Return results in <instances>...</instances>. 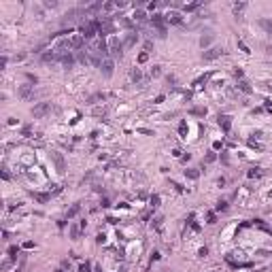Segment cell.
<instances>
[{
    "label": "cell",
    "instance_id": "obj_1",
    "mask_svg": "<svg viewBox=\"0 0 272 272\" xmlns=\"http://www.w3.org/2000/svg\"><path fill=\"white\" fill-rule=\"evenodd\" d=\"M151 21V26H153L155 30H157V36L160 38H166L168 36V26H166V17L162 15V13H155L153 17L149 19Z\"/></svg>",
    "mask_w": 272,
    "mask_h": 272
},
{
    "label": "cell",
    "instance_id": "obj_2",
    "mask_svg": "<svg viewBox=\"0 0 272 272\" xmlns=\"http://www.w3.org/2000/svg\"><path fill=\"white\" fill-rule=\"evenodd\" d=\"M51 102H38V104H34L32 107V117L34 119H43V117H47L49 113H51Z\"/></svg>",
    "mask_w": 272,
    "mask_h": 272
},
{
    "label": "cell",
    "instance_id": "obj_3",
    "mask_svg": "<svg viewBox=\"0 0 272 272\" xmlns=\"http://www.w3.org/2000/svg\"><path fill=\"white\" fill-rule=\"evenodd\" d=\"M49 157H51V162L55 164V170H58L60 174H64V172H66V160H64V155L60 153V151H51Z\"/></svg>",
    "mask_w": 272,
    "mask_h": 272
},
{
    "label": "cell",
    "instance_id": "obj_4",
    "mask_svg": "<svg viewBox=\"0 0 272 272\" xmlns=\"http://www.w3.org/2000/svg\"><path fill=\"white\" fill-rule=\"evenodd\" d=\"M17 96L24 100V102H28V100H32L34 98V85H30V83H24V85H19L17 87Z\"/></svg>",
    "mask_w": 272,
    "mask_h": 272
},
{
    "label": "cell",
    "instance_id": "obj_5",
    "mask_svg": "<svg viewBox=\"0 0 272 272\" xmlns=\"http://www.w3.org/2000/svg\"><path fill=\"white\" fill-rule=\"evenodd\" d=\"M123 43L119 41V38H111V43H108V53L113 55V58H121L123 55Z\"/></svg>",
    "mask_w": 272,
    "mask_h": 272
},
{
    "label": "cell",
    "instance_id": "obj_6",
    "mask_svg": "<svg viewBox=\"0 0 272 272\" xmlns=\"http://www.w3.org/2000/svg\"><path fill=\"white\" fill-rule=\"evenodd\" d=\"M223 53H225L223 47H211V49H206V51L202 53V60H204V62H213V60L221 58Z\"/></svg>",
    "mask_w": 272,
    "mask_h": 272
},
{
    "label": "cell",
    "instance_id": "obj_7",
    "mask_svg": "<svg viewBox=\"0 0 272 272\" xmlns=\"http://www.w3.org/2000/svg\"><path fill=\"white\" fill-rule=\"evenodd\" d=\"M164 17H166V24H170V26H181L183 24V13L181 11H168Z\"/></svg>",
    "mask_w": 272,
    "mask_h": 272
},
{
    "label": "cell",
    "instance_id": "obj_8",
    "mask_svg": "<svg viewBox=\"0 0 272 272\" xmlns=\"http://www.w3.org/2000/svg\"><path fill=\"white\" fill-rule=\"evenodd\" d=\"M74 62H77V58L72 55L70 51H64V53H60L58 64H62L64 68H72V66H74Z\"/></svg>",
    "mask_w": 272,
    "mask_h": 272
},
{
    "label": "cell",
    "instance_id": "obj_9",
    "mask_svg": "<svg viewBox=\"0 0 272 272\" xmlns=\"http://www.w3.org/2000/svg\"><path fill=\"white\" fill-rule=\"evenodd\" d=\"M58 60H60V53L55 49H49V51H45V53L41 55V62H43V64H58Z\"/></svg>",
    "mask_w": 272,
    "mask_h": 272
},
{
    "label": "cell",
    "instance_id": "obj_10",
    "mask_svg": "<svg viewBox=\"0 0 272 272\" xmlns=\"http://www.w3.org/2000/svg\"><path fill=\"white\" fill-rule=\"evenodd\" d=\"M113 68H115V62H113V58H107L104 62H102V66H100L102 77H104V79H111V77H113Z\"/></svg>",
    "mask_w": 272,
    "mask_h": 272
},
{
    "label": "cell",
    "instance_id": "obj_11",
    "mask_svg": "<svg viewBox=\"0 0 272 272\" xmlns=\"http://www.w3.org/2000/svg\"><path fill=\"white\" fill-rule=\"evenodd\" d=\"M83 45H85V38H83L81 34L70 36V49H74V51H83Z\"/></svg>",
    "mask_w": 272,
    "mask_h": 272
},
{
    "label": "cell",
    "instance_id": "obj_12",
    "mask_svg": "<svg viewBox=\"0 0 272 272\" xmlns=\"http://www.w3.org/2000/svg\"><path fill=\"white\" fill-rule=\"evenodd\" d=\"M107 98H108L107 94H102V92H96V94H92L89 98H87V100H85V102H87L89 107H94V104H98V102H104Z\"/></svg>",
    "mask_w": 272,
    "mask_h": 272
},
{
    "label": "cell",
    "instance_id": "obj_13",
    "mask_svg": "<svg viewBox=\"0 0 272 272\" xmlns=\"http://www.w3.org/2000/svg\"><path fill=\"white\" fill-rule=\"evenodd\" d=\"M257 26H260L266 34L272 36V19H268V17H260V19H257Z\"/></svg>",
    "mask_w": 272,
    "mask_h": 272
},
{
    "label": "cell",
    "instance_id": "obj_14",
    "mask_svg": "<svg viewBox=\"0 0 272 272\" xmlns=\"http://www.w3.org/2000/svg\"><path fill=\"white\" fill-rule=\"evenodd\" d=\"M138 38H141V36L136 34V32H128V34H126V38H123V47H134V45H136V43H138Z\"/></svg>",
    "mask_w": 272,
    "mask_h": 272
},
{
    "label": "cell",
    "instance_id": "obj_15",
    "mask_svg": "<svg viewBox=\"0 0 272 272\" xmlns=\"http://www.w3.org/2000/svg\"><path fill=\"white\" fill-rule=\"evenodd\" d=\"M130 79H132V83H136V85H145V83H142V70L136 68V66L130 70Z\"/></svg>",
    "mask_w": 272,
    "mask_h": 272
},
{
    "label": "cell",
    "instance_id": "obj_16",
    "mask_svg": "<svg viewBox=\"0 0 272 272\" xmlns=\"http://www.w3.org/2000/svg\"><path fill=\"white\" fill-rule=\"evenodd\" d=\"M219 126H221V130L227 134L230 128H232V117H230V115H219Z\"/></svg>",
    "mask_w": 272,
    "mask_h": 272
},
{
    "label": "cell",
    "instance_id": "obj_17",
    "mask_svg": "<svg viewBox=\"0 0 272 272\" xmlns=\"http://www.w3.org/2000/svg\"><path fill=\"white\" fill-rule=\"evenodd\" d=\"M132 19H134V24H142V21L147 19V13L142 11V9H134V13H132Z\"/></svg>",
    "mask_w": 272,
    "mask_h": 272
},
{
    "label": "cell",
    "instance_id": "obj_18",
    "mask_svg": "<svg viewBox=\"0 0 272 272\" xmlns=\"http://www.w3.org/2000/svg\"><path fill=\"white\" fill-rule=\"evenodd\" d=\"M213 41H215V34H213V32H206V34H202V36H200V47H202V49L208 47Z\"/></svg>",
    "mask_w": 272,
    "mask_h": 272
},
{
    "label": "cell",
    "instance_id": "obj_19",
    "mask_svg": "<svg viewBox=\"0 0 272 272\" xmlns=\"http://www.w3.org/2000/svg\"><path fill=\"white\" fill-rule=\"evenodd\" d=\"M247 9V2H236L234 4V19H242V11Z\"/></svg>",
    "mask_w": 272,
    "mask_h": 272
},
{
    "label": "cell",
    "instance_id": "obj_20",
    "mask_svg": "<svg viewBox=\"0 0 272 272\" xmlns=\"http://www.w3.org/2000/svg\"><path fill=\"white\" fill-rule=\"evenodd\" d=\"M68 230H70V238L72 240H79V236H81V225H77V223H70L68 225Z\"/></svg>",
    "mask_w": 272,
    "mask_h": 272
},
{
    "label": "cell",
    "instance_id": "obj_21",
    "mask_svg": "<svg viewBox=\"0 0 272 272\" xmlns=\"http://www.w3.org/2000/svg\"><path fill=\"white\" fill-rule=\"evenodd\" d=\"M79 211H81V202H74L70 208L66 211V219H72L74 215H79Z\"/></svg>",
    "mask_w": 272,
    "mask_h": 272
},
{
    "label": "cell",
    "instance_id": "obj_22",
    "mask_svg": "<svg viewBox=\"0 0 272 272\" xmlns=\"http://www.w3.org/2000/svg\"><path fill=\"white\" fill-rule=\"evenodd\" d=\"M30 196H32V198H34L36 202H41V204H45V202H47L49 198H51L49 193H38V191H30Z\"/></svg>",
    "mask_w": 272,
    "mask_h": 272
},
{
    "label": "cell",
    "instance_id": "obj_23",
    "mask_svg": "<svg viewBox=\"0 0 272 272\" xmlns=\"http://www.w3.org/2000/svg\"><path fill=\"white\" fill-rule=\"evenodd\" d=\"M236 89H240L242 94H251V92H253V89H251V85H249V83L245 81V79H242V81H238V83H236Z\"/></svg>",
    "mask_w": 272,
    "mask_h": 272
},
{
    "label": "cell",
    "instance_id": "obj_24",
    "mask_svg": "<svg viewBox=\"0 0 272 272\" xmlns=\"http://www.w3.org/2000/svg\"><path fill=\"white\" fill-rule=\"evenodd\" d=\"M185 177L191 179V181H196V179L200 177V170H196V168H187V170H185Z\"/></svg>",
    "mask_w": 272,
    "mask_h": 272
},
{
    "label": "cell",
    "instance_id": "obj_25",
    "mask_svg": "<svg viewBox=\"0 0 272 272\" xmlns=\"http://www.w3.org/2000/svg\"><path fill=\"white\" fill-rule=\"evenodd\" d=\"M261 174H264V170H261V168H251V170L247 172V177H249V179H260Z\"/></svg>",
    "mask_w": 272,
    "mask_h": 272
},
{
    "label": "cell",
    "instance_id": "obj_26",
    "mask_svg": "<svg viewBox=\"0 0 272 272\" xmlns=\"http://www.w3.org/2000/svg\"><path fill=\"white\" fill-rule=\"evenodd\" d=\"M77 60H79L81 64H89V51H79V53H77Z\"/></svg>",
    "mask_w": 272,
    "mask_h": 272
},
{
    "label": "cell",
    "instance_id": "obj_27",
    "mask_svg": "<svg viewBox=\"0 0 272 272\" xmlns=\"http://www.w3.org/2000/svg\"><path fill=\"white\" fill-rule=\"evenodd\" d=\"M160 74H162V66H160V64H153V66H151V70H149V77H151V79H155V77H160Z\"/></svg>",
    "mask_w": 272,
    "mask_h": 272
},
{
    "label": "cell",
    "instance_id": "obj_28",
    "mask_svg": "<svg viewBox=\"0 0 272 272\" xmlns=\"http://www.w3.org/2000/svg\"><path fill=\"white\" fill-rule=\"evenodd\" d=\"M189 113L191 115H198V117H206V108L204 107H196V108H191Z\"/></svg>",
    "mask_w": 272,
    "mask_h": 272
},
{
    "label": "cell",
    "instance_id": "obj_29",
    "mask_svg": "<svg viewBox=\"0 0 272 272\" xmlns=\"http://www.w3.org/2000/svg\"><path fill=\"white\" fill-rule=\"evenodd\" d=\"M232 74H234V79H240V81L245 79V70H242L240 66H236V68H232Z\"/></svg>",
    "mask_w": 272,
    "mask_h": 272
},
{
    "label": "cell",
    "instance_id": "obj_30",
    "mask_svg": "<svg viewBox=\"0 0 272 272\" xmlns=\"http://www.w3.org/2000/svg\"><path fill=\"white\" fill-rule=\"evenodd\" d=\"M198 9H200V2H191V4H185V7H183V11H185V13L198 11Z\"/></svg>",
    "mask_w": 272,
    "mask_h": 272
},
{
    "label": "cell",
    "instance_id": "obj_31",
    "mask_svg": "<svg viewBox=\"0 0 272 272\" xmlns=\"http://www.w3.org/2000/svg\"><path fill=\"white\" fill-rule=\"evenodd\" d=\"M215 160H217V153H215V151H208V153H206V157H204V162H202V164H211V162H215Z\"/></svg>",
    "mask_w": 272,
    "mask_h": 272
},
{
    "label": "cell",
    "instance_id": "obj_32",
    "mask_svg": "<svg viewBox=\"0 0 272 272\" xmlns=\"http://www.w3.org/2000/svg\"><path fill=\"white\" fill-rule=\"evenodd\" d=\"M115 9H117L115 2H104V4H102V11L104 13H111V11H115Z\"/></svg>",
    "mask_w": 272,
    "mask_h": 272
},
{
    "label": "cell",
    "instance_id": "obj_33",
    "mask_svg": "<svg viewBox=\"0 0 272 272\" xmlns=\"http://www.w3.org/2000/svg\"><path fill=\"white\" fill-rule=\"evenodd\" d=\"M21 136H26V138H34V134H32V128H30V126H24V130H21Z\"/></svg>",
    "mask_w": 272,
    "mask_h": 272
},
{
    "label": "cell",
    "instance_id": "obj_34",
    "mask_svg": "<svg viewBox=\"0 0 272 272\" xmlns=\"http://www.w3.org/2000/svg\"><path fill=\"white\" fill-rule=\"evenodd\" d=\"M26 79H28V83H30V85L38 83V77H36V74H32V72H26Z\"/></svg>",
    "mask_w": 272,
    "mask_h": 272
},
{
    "label": "cell",
    "instance_id": "obj_35",
    "mask_svg": "<svg viewBox=\"0 0 272 272\" xmlns=\"http://www.w3.org/2000/svg\"><path fill=\"white\" fill-rule=\"evenodd\" d=\"M17 251H19L17 247H11V249H9V260H11V261L17 260Z\"/></svg>",
    "mask_w": 272,
    "mask_h": 272
},
{
    "label": "cell",
    "instance_id": "obj_36",
    "mask_svg": "<svg viewBox=\"0 0 272 272\" xmlns=\"http://www.w3.org/2000/svg\"><path fill=\"white\" fill-rule=\"evenodd\" d=\"M162 221H164V217H162V215L153 219V227H155V230H160V227H162Z\"/></svg>",
    "mask_w": 272,
    "mask_h": 272
},
{
    "label": "cell",
    "instance_id": "obj_37",
    "mask_svg": "<svg viewBox=\"0 0 272 272\" xmlns=\"http://www.w3.org/2000/svg\"><path fill=\"white\" fill-rule=\"evenodd\" d=\"M79 272H92V264H89V261H85V264H81V268H79Z\"/></svg>",
    "mask_w": 272,
    "mask_h": 272
},
{
    "label": "cell",
    "instance_id": "obj_38",
    "mask_svg": "<svg viewBox=\"0 0 272 272\" xmlns=\"http://www.w3.org/2000/svg\"><path fill=\"white\" fill-rule=\"evenodd\" d=\"M236 45H238V47H240V49H242V53H251V49H249L247 45H245V43L240 41V38H238V43H236Z\"/></svg>",
    "mask_w": 272,
    "mask_h": 272
},
{
    "label": "cell",
    "instance_id": "obj_39",
    "mask_svg": "<svg viewBox=\"0 0 272 272\" xmlns=\"http://www.w3.org/2000/svg\"><path fill=\"white\" fill-rule=\"evenodd\" d=\"M217 211H227V202L219 200V202H217Z\"/></svg>",
    "mask_w": 272,
    "mask_h": 272
},
{
    "label": "cell",
    "instance_id": "obj_40",
    "mask_svg": "<svg viewBox=\"0 0 272 272\" xmlns=\"http://www.w3.org/2000/svg\"><path fill=\"white\" fill-rule=\"evenodd\" d=\"M147 60H149V53H147V51H142L141 55H138V64H145Z\"/></svg>",
    "mask_w": 272,
    "mask_h": 272
},
{
    "label": "cell",
    "instance_id": "obj_41",
    "mask_svg": "<svg viewBox=\"0 0 272 272\" xmlns=\"http://www.w3.org/2000/svg\"><path fill=\"white\" fill-rule=\"evenodd\" d=\"M94 115L96 117H107V111L104 108H94Z\"/></svg>",
    "mask_w": 272,
    "mask_h": 272
},
{
    "label": "cell",
    "instance_id": "obj_42",
    "mask_svg": "<svg viewBox=\"0 0 272 272\" xmlns=\"http://www.w3.org/2000/svg\"><path fill=\"white\" fill-rule=\"evenodd\" d=\"M151 206H160V196H157V193H153V196H151Z\"/></svg>",
    "mask_w": 272,
    "mask_h": 272
},
{
    "label": "cell",
    "instance_id": "obj_43",
    "mask_svg": "<svg viewBox=\"0 0 272 272\" xmlns=\"http://www.w3.org/2000/svg\"><path fill=\"white\" fill-rule=\"evenodd\" d=\"M151 49H153V41L149 38V41H145V51H147V53H151Z\"/></svg>",
    "mask_w": 272,
    "mask_h": 272
},
{
    "label": "cell",
    "instance_id": "obj_44",
    "mask_svg": "<svg viewBox=\"0 0 272 272\" xmlns=\"http://www.w3.org/2000/svg\"><path fill=\"white\" fill-rule=\"evenodd\" d=\"M166 83L174 87V83H177V77H174V74H168V77H166Z\"/></svg>",
    "mask_w": 272,
    "mask_h": 272
},
{
    "label": "cell",
    "instance_id": "obj_45",
    "mask_svg": "<svg viewBox=\"0 0 272 272\" xmlns=\"http://www.w3.org/2000/svg\"><path fill=\"white\" fill-rule=\"evenodd\" d=\"M43 4H45L47 9H55V7H58V2H53V0H45Z\"/></svg>",
    "mask_w": 272,
    "mask_h": 272
},
{
    "label": "cell",
    "instance_id": "obj_46",
    "mask_svg": "<svg viewBox=\"0 0 272 272\" xmlns=\"http://www.w3.org/2000/svg\"><path fill=\"white\" fill-rule=\"evenodd\" d=\"M215 219H217L215 213H206V223H215Z\"/></svg>",
    "mask_w": 272,
    "mask_h": 272
},
{
    "label": "cell",
    "instance_id": "obj_47",
    "mask_svg": "<svg viewBox=\"0 0 272 272\" xmlns=\"http://www.w3.org/2000/svg\"><path fill=\"white\" fill-rule=\"evenodd\" d=\"M104 240H107V236H104V234H102V232H100V234H98V236H96V242H98V245H102V242H104Z\"/></svg>",
    "mask_w": 272,
    "mask_h": 272
},
{
    "label": "cell",
    "instance_id": "obj_48",
    "mask_svg": "<svg viewBox=\"0 0 272 272\" xmlns=\"http://www.w3.org/2000/svg\"><path fill=\"white\" fill-rule=\"evenodd\" d=\"M170 187H174V189H177L179 193L183 191V185H179V183H174V181H170Z\"/></svg>",
    "mask_w": 272,
    "mask_h": 272
},
{
    "label": "cell",
    "instance_id": "obj_49",
    "mask_svg": "<svg viewBox=\"0 0 272 272\" xmlns=\"http://www.w3.org/2000/svg\"><path fill=\"white\" fill-rule=\"evenodd\" d=\"M2 179H4V181H11V174H9L7 168H2Z\"/></svg>",
    "mask_w": 272,
    "mask_h": 272
},
{
    "label": "cell",
    "instance_id": "obj_50",
    "mask_svg": "<svg viewBox=\"0 0 272 272\" xmlns=\"http://www.w3.org/2000/svg\"><path fill=\"white\" fill-rule=\"evenodd\" d=\"M138 132H141V134H149V136H153V130H147V128H141Z\"/></svg>",
    "mask_w": 272,
    "mask_h": 272
},
{
    "label": "cell",
    "instance_id": "obj_51",
    "mask_svg": "<svg viewBox=\"0 0 272 272\" xmlns=\"http://www.w3.org/2000/svg\"><path fill=\"white\" fill-rule=\"evenodd\" d=\"M221 162H223V164H225V166L230 164V160H227V153H221Z\"/></svg>",
    "mask_w": 272,
    "mask_h": 272
},
{
    "label": "cell",
    "instance_id": "obj_52",
    "mask_svg": "<svg viewBox=\"0 0 272 272\" xmlns=\"http://www.w3.org/2000/svg\"><path fill=\"white\" fill-rule=\"evenodd\" d=\"M185 130H187V126H185V121H183V123L179 126V132H181V134H185Z\"/></svg>",
    "mask_w": 272,
    "mask_h": 272
},
{
    "label": "cell",
    "instance_id": "obj_53",
    "mask_svg": "<svg viewBox=\"0 0 272 272\" xmlns=\"http://www.w3.org/2000/svg\"><path fill=\"white\" fill-rule=\"evenodd\" d=\"M100 204H102V208H107V206H111V202H108V198H104V200L100 202Z\"/></svg>",
    "mask_w": 272,
    "mask_h": 272
},
{
    "label": "cell",
    "instance_id": "obj_54",
    "mask_svg": "<svg viewBox=\"0 0 272 272\" xmlns=\"http://www.w3.org/2000/svg\"><path fill=\"white\" fill-rule=\"evenodd\" d=\"M206 253H208V247H204V249H200V257H204V255H206Z\"/></svg>",
    "mask_w": 272,
    "mask_h": 272
}]
</instances>
